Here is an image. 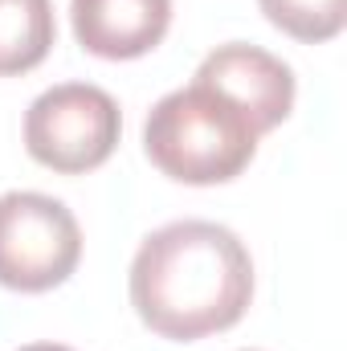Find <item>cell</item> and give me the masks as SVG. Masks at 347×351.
<instances>
[{"instance_id": "6da1fadb", "label": "cell", "mask_w": 347, "mask_h": 351, "mask_svg": "<svg viewBox=\"0 0 347 351\" xmlns=\"http://www.w3.org/2000/svg\"><path fill=\"white\" fill-rule=\"evenodd\" d=\"M254 302V258L217 221H172L143 237L131 262V306L147 331L196 343L229 331Z\"/></svg>"}, {"instance_id": "7a4b0ae2", "label": "cell", "mask_w": 347, "mask_h": 351, "mask_svg": "<svg viewBox=\"0 0 347 351\" xmlns=\"http://www.w3.org/2000/svg\"><path fill=\"white\" fill-rule=\"evenodd\" d=\"M265 135L254 114L237 106L225 90L196 78L188 86L164 94L143 123L147 160L180 184H229L250 168L258 156V139Z\"/></svg>"}, {"instance_id": "3957f363", "label": "cell", "mask_w": 347, "mask_h": 351, "mask_svg": "<svg viewBox=\"0 0 347 351\" xmlns=\"http://www.w3.org/2000/svg\"><path fill=\"white\" fill-rule=\"evenodd\" d=\"M123 135V110L102 86L62 82L37 94L25 110V152L58 176L94 172Z\"/></svg>"}, {"instance_id": "277c9868", "label": "cell", "mask_w": 347, "mask_h": 351, "mask_svg": "<svg viewBox=\"0 0 347 351\" xmlns=\"http://www.w3.org/2000/svg\"><path fill=\"white\" fill-rule=\"evenodd\" d=\"M82 262V229L74 213L45 192L0 196V286L45 294Z\"/></svg>"}, {"instance_id": "5b68a950", "label": "cell", "mask_w": 347, "mask_h": 351, "mask_svg": "<svg viewBox=\"0 0 347 351\" xmlns=\"http://www.w3.org/2000/svg\"><path fill=\"white\" fill-rule=\"evenodd\" d=\"M196 78L213 82L237 106H246L261 131L282 127L294 110V70L282 58H274L270 49L246 45V41L217 45L196 66Z\"/></svg>"}, {"instance_id": "8992f818", "label": "cell", "mask_w": 347, "mask_h": 351, "mask_svg": "<svg viewBox=\"0 0 347 351\" xmlns=\"http://www.w3.org/2000/svg\"><path fill=\"white\" fill-rule=\"evenodd\" d=\"M70 25L86 53L131 62L168 37L172 0H70Z\"/></svg>"}, {"instance_id": "52a82bcc", "label": "cell", "mask_w": 347, "mask_h": 351, "mask_svg": "<svg viewBox=\"0 0 347 351\" xmlns=\"http://www.w3.org/2000/svg\"><path fill=\"white\" fill-rule=\"evenodd\" d=\"M58 41L49 0H0V78L37 70Z\"/></svg>"}, {"instance_id": "ba28073f", "label": "cell", "mask_w": 347, "mask_h": 351, "mask_svg": "<svg viewBox=\"0 0 347 351\" xmlns=\"http://www.w3.org/2000/svg\"><path fill=\"white\" fill-rule=\"evenodd\" d=\"M258 8L274 29L307 45L339 37L347 25V0H258Z\"/></svg>"}, {"instance_id": "9c48e42d", "label": "cell", "mask_w": 347, "mask_h": 351, "mask_svg": "<svg viewBox=\"0 0 347 351\" xmlns=\"http://www.w3.org/2000/svg\"><path fill=\"white\" fill-rule=\"evenodd\" d=\"M16 351H74V348H66V343H25Z\"/></svg>"}]
</instances>
